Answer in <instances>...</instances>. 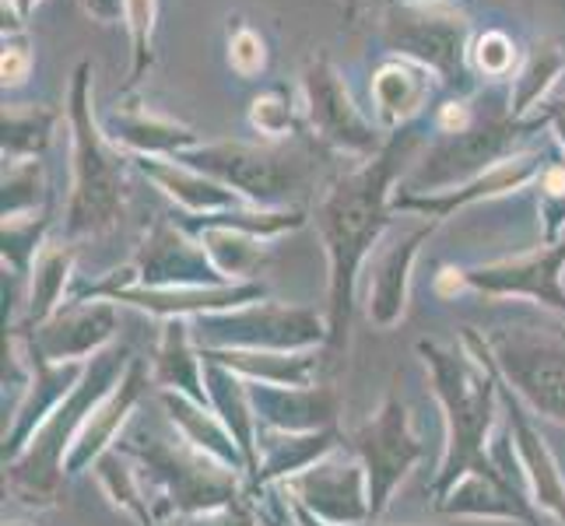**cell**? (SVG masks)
Instances as JSON below:
<instances>
[{"label":"cell","instance_id":"6da1fadb","mask_svg":"<svg viewBox=\"0 0 565 526\" xmlns=\"http://www.w3.org/2000/svg\"><path fill=\"white\" fill-rule=\"evenodd\" d=\"M412 144L415 138L407 130L390 133L383 151L330 183L317 207V228L330 257V326H334V337H341L348 326L355 270L390 222V186H394Z\"/></svg>","mask_w":565,"mask_h":526},{"label":"cell","instance_id":"7a4b0ae2","mask_svg":"<svg viewBox=\"0 0 565 526\" xmlns=\"http://www.w3.org/2000/svg\"><path fill=\"white\" fill-rule=\"evenodd\" d=\"M67 124L74 141V193L67 207V228L74 236H95L124 218L127 180L124 159L92 109V64L82 61L71 74Z\"/></svg>","mask_w":565,"mask_h":526},{"label":"cell","instance_id":"3957f363","mask_svg":"<svg viewBox=\"0 0 565 526\" xmlns=\"http://www.w3.org/2000/svg\"><path fill=\"white\" fill-rule=\"evenodd\" d=\"M380 32L390 53L428 67L457 95L475 88L471 22L446 0H439V4H397V0H390L380 14Z\"/></svg>","mask_w":565,"mask_h":526},{"label":"cell","instance_id":"277c9868","mask_svg":"<svg viewBox=\"0 0 565 526\" xmlns=\"http://www.w3.org/2000/svg\"><path fill=\"white\" fill-rule=\"evenodd\" d=\"M544 120L531 116V120H516L510 109V95H499L489 116H478L471 130L457 133V138H446L425 154L418 172H415V186L439 193V190H454L484 175L492 165L513 159V148L523 133L541 130Z\"/></svg>","mask_w":565,"mask_h":526},{"label":"cell","instance_id":"5b68a950","mask_svg":"<svg viewBox=\"0 0 565 526\" xmlns=\"http://www.w3.org/2000/svg\"><path fill=\"white\" fill-rule=\"evenodd\" d=\"M177 162L198 169L211 180L236 190L239 197L260 207H281L291 201V193L306 183V162L291 151L278 148H253V144H198L183 151Z\"/></svg>","mask_w":565,"mask_h":526},{"label":"cell","instance_id":"8992f818","mask_svg":"<svg viewBox=\"0 0 565 526\" xmlns=\"http://www.w3.org/2000/svg\"><path fill=\"white\" fill-rule=\"evenodd\" d=\"M302 116L313 138L330 148L362 154V159L383 151L380 127L355 106L341 71L327 53H313L302 67Z\"/></svg>","mask_w":565,"mask_h":526},{"label":"cell","instance_id":"52a82bcc","mask_svg":"<svg viewBox=\"0 0 565 526\" xmlns=\"http://www.w3.org/2000/svg\"><path fill=\"white\" fill-rule=\"evenodd\" d=\"M495 362L537 411L565 418V337L544 330H505L492 337Z\"/></svg>","mask_w":565,"mask_h":526},{"label":"cell","instance_id":"ba28073f","mask_svg":"<svg viewBox=\"0 0 565 526\" xmlns=\"http://www.w3.org/2000/svg\"><path fill=\"white\" fill-rule=\"evenodd\" d=\"M422 351L436 368L439 394L454 418V460L450 471H446V477H454L463 471V463H478V442L484 428H489V383H481L471 368H463L454 355H446L439 347L422 344Z\"/></svg>","mask_w":565,"mask_h":526},{"label":"cell","instance_id":"9c48e42d","mask_svg":"<svg viewBox=\"0 0 565 526\" xmlns=\"http://www.w3.org/2000/svg\"><path fill=\"white\" fill-rule=\"evenodd\" d=\"M562 267H565V243H555L537 253H527V257L471 270V275H463V281L481 291H492V296H531L565 313Z\"/></svg>","mask_w":565,"mask_h":526},{"label":"cell","instance_id":"30bf717a","mask_svg":"<svg viewBox=\"0 0 565 526\" xmlns=\"http://www.w3.org/2000/svg\"><path fill=\"white\" fill-rule=\"evenodd\" d=\"M436 88V74L407 61V56L390 53L373 67V82H369V95H373V109L383 130H407V124L428 106Z\"/></svg>","mask_w":565,"mask_h":526},{"label":"cell","instance_id":"8fae6325","mask_svg":"<svg viewBox=\"0 0 565 526\" xmlns=\"http://www.w3.org/2000/svg\"><path fill=\"white\" fill-rule=\"evenodd\" d=\"M103 130L116 148L145 154V159H180L183 151L201 144V138L190 127L151 112L141 99L120 103V109H113Z\"/></svg>","mask_w":565,"mask_h":526},{"label":"cell","instance_id":"7c38bea8","mask_svg":"<svg viewBox=\"0 0 565 526\" xmlns=\"http://www.w3.org/2000/svg\"><path fill=\"white\" fill-rule=\"evenodd\" d=\"M359 446L369 463V481H373V513H380L386 505V495L394 492L397 477L418 457V442L407 436L404 407L397 400H386L380 418L362 432Z\"/></svg>","mask_w":565,"mask_h":526},{"label":"cell","instance_id":"4fadbf2b","mask_svg":"<svg viewBox=\"0 0 565 526\" xmlns=\"http://www.w3.org/2000/svg\"><path fill=\"white\" fill-rule=\"evenodd\" d=\"M544 165L537 162V154H513V159H505L499 165H492L484 175L478 180L463 183L457 190H439V193H397L394 207L401 211H422L428 218H450L457 207H467L475 201H484V197H499L505 190H520L523 183H531L534 175L541 172Z\"/></svg>","mask_w":565,"mask_h":526},{"label":"cell","instance_id":"5bb4252c","mask_svg":"<svg viewBox=\"0 0 565 526\" xmlns=\"http://www.w3.org/2000/svg\"><path fill=\"white\" fill-rule=\"evenodd\" d=\"M138 267L148 285H166V288L186 285V281H204V278H214V270H218L207 264L204 246L198 249L193 243H186L169 222H159L148 232Z\"/></svg>","mask_w":565,"mask_h":526},{"label":"cell","instance_id":"9a60e30c","mask_svg":"<svg viewBox=\"0 0 565 526\" xmlns=\"http://www.w3.org/2000/svg\"><path fill=\"white\" fill-rule=\"evenodd\" d=\"M151 183H159L169 197H177L186 211H198V214H222V211H236L239 207V193L228 190L225 183L211 180V175L190 169L177 159H145L138 154L134 159Z\"/></svg>","mask_w":565,"mask_h":526},{"label":"cell","instance_id":"2e32d148","mask_svg":"<svg viewBox=\"0 0 565 526\" xmlns=\"http://www.w3.org/2000/svg\"><path fill=\"white\" fill-rule=\"evenodd\" d=\"M433 236V225L412 232L407 239H397L394 246L383 249V257L376 260L373 270V285H369V313H373L376 323L390 326L404 309V288H407V275H412V264L418 257V246Z\"/></svg>","mask_w":565,"mask_h":526},{"label":"cell","instance_id":"e0dca14e","mask_svg":"<svg viewBox=\"0 0 565 526\" xmlns=\"http://www.w3.org/2000/svg\"><path fill=\"white\" fill-rule=\"evenodd\" d=\"M565 71V53L555 39H541L527 50L523 64L513 77V88H510V109L516 120H531V109H541L544 99H548L552 85L558 82V74Z\"/></svg>","mask_w":565,"mask_h":526},{"label":"cell","instance_id":"ac0fdd59","mask_svg":"<svg viewBox=\"0 0 565 526\" xmlns=\"http://www.w3.org/2000/svg\"><path fill=\"white\" fill-rule=\"evenodd\" d=\"M61 124V112L50 106H29V103H8L0 116L4 130V162H32L53 138V127Z\"/></svg>","mask_w":565,"mask_h":526},{"label":"cell","instance_id":"d6986e66","mask_svg":"<svg viewBox=\"0 0 565 526\" xmlns=\"http://www.w3.org/2000/svg\"><path fill=\"white\" fill-rule=\"evenodd\" d=\"M113 330V309L109 305H95L82 309V313H71L61 326L46 330L43 347L53 358L61 355H82V351L95 347Z\"/></svg>","mask_w":565,"mask_h":526},{"label":"cell","instance_id":"ffe728a7","mask_svg":"<svg viewBox=\"0 0 565 526\" xmlns=\"http://www.w3.org/2000/svg\"><path fill=\"white\" fill-rule=\"evenodd\" d=\"M299 112H302V106L291 103V92L285 85H270L260 95H253L246 116H249V127L257 133H264L270 141H281V138H291V133H296Z\"/></svg>","mask_w":565,"mask_h":526},{"label":"cell","instance_id":"44dd1931","mask_svg":"<svg viewBox=\"0 0 565 526\" xmlns=\"http://www.w3.org/2000/svg\"><path fill=\"white\" fill-rule=\"evenodd\" d=\"M513 425H516L520 450L527 453V463H531V474H534V484H537L541 502L565 519V489H562V481H558V474H555V466H552L548 453H544V446H541L537 436L531 432V425L520 418L516 407H513Z\"/></svg>","mask_w":565,"mask_h":526},{"label":"cell","instance_id":"7402d4cb","mask_svg":"<svg viewBox=\"0 0 565 526\" xmlns=\"http://www.w3.org/2000/svg\"><path fill=\"white\" fill-rule=\"evenodd\" d=\"M154 18H159V0H130L127 8V32H130V85L141 82L154 64Z\"/></svg>","mask_w":565,"mask_h":526},{"label":"cell","instance_id":"603a6c76","mask_svg":"<svg viewBox=\"0 0 565 526\" xmlns=\"http://www.w3.org/2000/svg\"><path fill=\"white\" fill-rule=\"evenodd\" d=\"M267 61H270L267 39L246 18H228V67L243 82H249V77H260L267 71Z\"/></svg>","mask_w":565,"mask_h":526},{"label":"cell","instance_id":"cb8c5ba5","mask_svg":"<svg viewBox=\"0 0 565 526\" xmlns=\"http://www.w3.org/2000/svg\"><path fill=\"white\" fill-rule=\"evenodd\" d=\"M516 61H520L516 43L502 29L481 32L471 46V67L481 77H489V82H502V77H510V74L516 77V71H520Z\"/></svg>","mask_w":565,"mask_h":526},{"label":"cell","instance_id":"d4e9b609","mask_svg":"<svg viewBox=\"0 0 565 526\" xmlns=\"http://www.w3.org/2000/svg\"><path fill=\"white\" fill-rule=\"evenodd\" d=\"M43 201V165L32 162H14L4 169V222L22 218Z\"/></svg>","mask_w":565,"mask_h":526},{"label":"cell","instance_id":"484cf974","mask_svg":"<svg viewBox=\"0 0 565 526\" xmlns=\"http://www.w3.org/2000/svg\"><path fill=\"white\" fill-rule=\"evenodd\" d=\"M71 270V249H46L35 264V285H32V316L43 320L53 302L61 299L64 281Z\"/></svg>","mask_w":565,"mask_h":526},{"label":"cell","instance_id":"4316f807","mask_svg":"<svg viewBox=\"0 0 565 526\" xmlns=\"http://www.w3.org/2000/svg\"><path fill=\"white\" fill-rule=\"evenodd\" d=\"M537 183H541V197H544V236L555 239L558 228L565 222V162H548L537 172Z\"/></svg>","mask_w":565,"mask_h":526},{"label":"cell","instance_id":"83f0119b","mask_svg":"<svg viewBox=\"0 0 565 526\" xmlns=\"http://www.w3.org/2000/svg\"><path fill=\"white\" fill-rule=\"evenodd\" d=\"M32 71V43L25 32L4 35V53H0V82L4 88L25 85V77Z\"/></svg>","mask_w":565,"mask_h":526},{"label":"cell","instance_id":"f1b7e54d","mask_svg":"<svg viewBox=\"0 0 565 526\" xmlns=\"http://www.w3.org/2000/svg\"><path fill=\"white\" fill-rule=\"evenodd\" d=\"M475 120H478V112H475L471 103L463 99V95H460V99H454V103L439 106V112H436V127H439V133H446V138H457V133L471 130Z\"/></svg>","mask_w":565,"mask_h":526},{"label":"cell","instance_id":"f546056e","mask_svg":"<svg viewBox=\"0 0 565 526\" xmlns=\"http://www.w3.org/2000/svg\"><path fill=\"white\" fill-rule=\"evenodd\" d=\"M82 11L99 25H116V22H127V8L130 0H77Z\"/></svg>","mask_w":565,"mask_h":526},{"label":"cell","instance_id":"4dcf8cb0","mask_svg":"<svg viewBox=\"0 0 565 526\" xmlns=\"http://www.w3.org/2000/svg\"><path fill=\"white\" fill-rule=\"evenodd\" d=\"M537 116L544 124H552L555 133H558V144L565 148V99L558 103H544V109H537Z\"/></svg>","mask_w":565,"mask_h":526},{"label":"cell","instance_id":"1f68e13d","mask_svg":"<svg viewBox=\"0 0 565 526\" xmlns=\"http://www.w3.org/2000/svg\"><path fill=\"white\" fill-rule=\"evenodd\" d=\"M4 4H11V8H14V14L22 18V22H29L32 11H35L39 4H43V0H4Z\"/></svg>","mask_w":565,"mask_h":526},{"label":"cell","instance_id":"d6a6232c","mask_svg":"<svg viewBox=\"0 0 565 526\" xmlns=\"http://www.w3.org/2000/svg\"><path fill=\"white\" fill-rule=\"evenodd\" d=\"M365 4H373V0H341L344 22H355V18H359V11H362ZM383 4H386V0H383Z\"/></svg>","mask_w":565,"mask_h":526},{"label":"cell","instance_id":"836d02e7","mask_svg":"<svg viewBox=\"0 0 565 526\" xmlns=\"http://www.w3.org/2000/svg\"><path fill=\"white\" fill-rule=\"evenodd\" d=\"M390 4V0H386ZM397 4H439V0H397Z\"/></svg>","mask_w":565,"mask_h":526}]
</instances>
